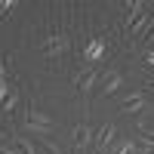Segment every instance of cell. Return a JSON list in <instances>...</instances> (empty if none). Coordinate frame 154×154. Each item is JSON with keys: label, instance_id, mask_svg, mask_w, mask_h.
I'll list each match as a JSON object with an SVG mask.
<instances>
[{"label": "cell", "instance_id": "cell-7", "mask_svg": "<svg viewBox=\"0 0 154 154\" xmlns=\"http://www.w3.org/2000/svg\"><path fill=\"white\" fill-rule=\"evenodd\" d=\"M148 9V3H142V0H133V3H126V19H123V25H126V31H133V25L139 22V16Z\"/></svg>", "mask_w": 154, "mask_h": 154}, {"label": "cell", "instance_id": "cell-16", "mask_svg": "<svg viewBox=\"0 0 154 154\" xmlns=\"http://www.w3.org/2000/svg\"><path fill=\"white\" fill-rule=\"evenodd\" d=\"M0 148H6V133L0 130Z\"/></svg>", "mask_w": 154, "mask_h": 154}, {"label": "cell", "instance_id": "cell-12", "mask_svg": "<svg viewBox=\"0 0 154 154\" xmlns=\"http://www.w3.org/2000/svg\"><path fill=\"white\" fill-rule=\"evenodd\" d=\"M16 105H19V96H16V93H12V96H9V99L3 102V111L9 114V111H12V108H16Z\"/></svg>", "mask_w": 154, "mask_h": 154}, {"label": "cell", "instance_id": "cell-14", "mask_svg": "<svg viewBox=\"0 0 154 154\" xmlns=\"http://www.w3.org/2000/svg\"><path fill=\"white\" fill-rule=\"evenodd\" d=\"M0 83H6V59L0 56Z\"/></svg>", "mask_w": 154, "mask_h": 154}, {"label": "cell", "instance_id": "cell-1", "mask_svg": "<svg viewBox=\"0 0 154 154\" xmlns=\"http://www.w3.org/2000/svg\"><path fill=\"white\" fill-rule=\"evenodd\" d=\"M25 130H28L31 136H37V139H43V136H49V133L56 130V123H53V117H46L43 111L31 108L28 117H25Z\"/></svg>", "mask_w": 154, "mask_h": 154}, {"label": "cell", "instance_id": "cell-17", "mask_svg": "<svg viewBox=\"0 0 154 154\" xmlns=\"http://www.w3.org/2000/svg\"><path fill=\"white\" fill-rule=\"evenodd\" d=\"M145 89H148V93H154V77H151V80L145 83Z\"/></svg>", "mask_w": 154, "mask_h": 154}, {"label": "cell", "instance_id": "cell-10", "mask_svg": "<svg viewBox=\"0 0 154 154\" xmlns=\"http://www.w3.org/2000/svg\"><path fill=\"white\" fill-rule=\"evenodd\" d=\"M12 148H19L22 154H37V145L31 142L28 136H16V145H12Z\"/></svg>", "mask_w": 154, "mask_h": 154}, {"label": "cell", "instance_id": "cell-8", "mask_svg": "<svg viewBox=\"0 0 154 154\" xmlns=\"http://www.w3.org/2000/svg\"><path fill=\"white\" fill-rule=\"evenodd\" d=\"M99 83H102V93H105V96H111V93H117V89L123 86V74H120V71H108Z\"/></svg>", "mask_w": 154, "mask_h": 154}, {"label": "cell", "instance_id": "cell-13", "mask_svg": "<svg viewBox=\"0 0 154 154\" xmlns=\"http://www.w3.org/2000/svg\"><path fill=\"white\" fill-rule=\"evenodd\" d=\"M12 6H16V0H0V19H3V12H9Z\"/></svg>", "mask_w": 154, "mask_h": 154}, {"label": "cell", "instance_id": "cell-11", "mask_svg": "<svg viewBox=\"0 0 154 154\" xmlns=\"http://www.w3.org/2000/svg\"><path fill=\"white\" fill-rule=\"evenodd\" d=\"M111 154H139V151H136V142H123L120 148H114Z\"/></svg>", "mask_w": 154, "mask_h": 154}, {"label": "cell", "instance_id": "cell-9", "mask_svg": "<svg viewBox=\"0 0 154 154\" xmlns=\"http://www.w3.org/2000/svg\"><path fill=\"white\" fill-rule=\"evenodd\" d=\"M93 136H96V133L89 130L86 123H77V126H74V145H77V148H86L89 142H93Z\"/></svg>", "mask_w": 154, "mask_h": 154}, {"label": "cell", "instance_id": "cell-5", "mask_svg": "<svg viewBox=\"0 0 154 154\" xmlns=\"http://www.w3.org/2000/svg\"><path fill=\"white\" fill-rule=\"evenodd\" d=\"M102 56H105V40H102V37H93V40L83 46V62L93 68V62H99Z\"/></svg>", "mask_w": 154, "mask_h": 154}, {"label": "cell", "instance_id": "cell-2", "mask_svg": "<svg viewBox=\"0 0 154 154\" xmlns=\"http://www.w3.org/2000/svg\"><path fill=\"white\" fill-rule=\"evenodd\" d=\"M99 80H102L99 68H83V71H77V74H74V86L80 89V93H89V89H93Z\"/></svg>", "mask_w": 154, "mask_h": 154}, {"label": "cell", "instance_id": "cell-3", "mask_svg": "<svg viewBox=\"0 0 154 154\" xmlns=\"http://www.w3.org/2000/svg\"><path fill=\"white\" fill-rule=\"evenodd\" d=\"M148 108V93L142 89V93H130L123 102H120V111L123 114H139V111H145Z\"/></svg>", "mask_w": 154, "mask_h": 154}, {"label": "cell", "instance_id": "cell-4", "mask_svg": "<svg viewBox=\"0 0 154 154\" xmlns=\"http://www.w3.org/2000/svg\"><path fill=\"white\" fill-rule=\"evenodd\" d=\"M65 49H68V37L65 34H53V37H46V43H43V56L46 59H59Z\"/></svg>", "mask_w": 154, "mask_h": 154}, {"label": "cell", "instance_id": "cell-6", "mask_svg": "<svg viewBox=\"0 0 154 154\" xmlns=\"http://www.w3.org/2000/svg\"><path fill=\"white\" fill-rule=\"evenodd\" d=\"M114 133H117V130H114V123H105V126H99V130H96L93 142H96V148H99L102 154H105V148L114 142Z\"/></svg>", "mask_w": 154, "mask_h": 154}, {"label": "cell", "instance_id": "cell-15", "mask_svg": "<svg viewBox=\"0 0 154 154\" xmlns=\"http://www.w3.org/2000/svg\"><path fill=\"white\" fill-rule=\"evenodd\" d=\"M145 65H148V68H154V53H148V56H145Z\"/></svg>", "mask_w": 154, "mask_h": 154}, {"label": "cell", "instance_id": "cell-18", "mask_svg": "<svg viewBox=\"0 0 154 154\" xmlns=\"http://www.w3.org/2000/svg\"><path fill=\"white\" fill-rule=\"evenodd\" d=\"M148 37H154V31H151V34H148Z\"/></svg>", "mask_w": 154, "mask_h": 154}]
</instances>
